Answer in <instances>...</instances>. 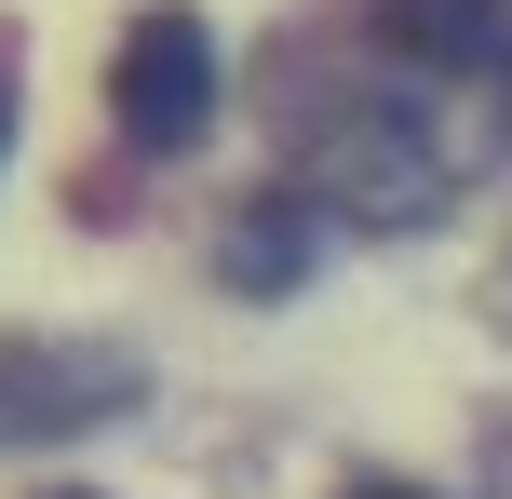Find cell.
Here are the masks:
<instances>
[{
	"mask_svg": "<svg viewBox=\"0 0 512 499\" xmlns=\"http://www.w3.org/2000/svg\"><path fill=\"white\" fill-rule=\"evenodd\" d=\"M135 392H149V378L108 365V351H0V432H95V419H122Z\"/></svg>",
	"mask_w": 512,
	"mask_h": 499,
	"instance_id": "7a4b0ae2",
	"label": "cell"
},
{
	"mask_svg": "<svg viewBox=\"0 0 512 499\" xmlns=\"http://www.w3.org/2000/svg\"><path fill=\"white\" fill-rule=\"evenodd\" d=\"M297 270H310V216H297V203H256V216H230V243H216V284L283 297Z\"/></svg>",
	"mask_w": 512,
	"mask_h": 499,
	"instance_id": "277c9868",
	"label": "cell"
},
{
	"mask_svg": "<svg viewBox=\"0 0 512 499\" xmlns=\"http://www.w3.org/2000/svg\"><path fill=\"white\" fill-rule=\"evenodd\" d=\"M0 149H14V41H0Z\"/></svg>",
	"mask_w": 512,
	"mask_h": 499,
	"instance_id": "5b68a950",
	"label": "cell"
},
{
	"mask_svg": "<svg viewBox=\"0 0 512 499\" xmlns=\"http://www.w3.org/2000/svg\"><path fill=\"white\" fill-rule=\"evenodd\" d=\"M108 122H122L135 149H203V122H216L203 14H135L122 27V54H108Z\"/></svg>",
	"mask_w": 512,
	"mask_h": 499,
	"instance_id": "6da1fadb",
	"label": "cell"
},
{
	"mask_svg": "<svg viewBox=\"0 0 512 499\" xmlns=\"http://www.w3.org/2000/svg\"><path fill=\"white\" fill-rule=\"evenodd\" d=\"M378 54H405L432 81L512 68V0H378Z\"/></svg>",
	"mask_w": 512,
	"mask_h": 499,
	"instance_id": "3957f363",
	"label": "cell"
},
{
	"mask_svg": "<svg viewBox=\"0 0 512 499\" xmlns=\"http://www.w3.org/2000/svg\"><path fill=\"white\" fill-rule=\"evenodd\" d=\"M351 499H432V486H351Z\"/></svg>",
	"mask_w": 512,
	"mask_h": 499,
	"instance_id": "8992f818",
	"label": "cell"
}]
</instances>
